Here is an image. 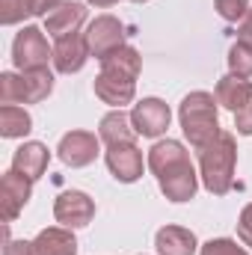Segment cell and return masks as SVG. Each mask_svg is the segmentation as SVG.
<instances>
[{"label":"cell","mask_w":252,"mask_h":255,"mask_svg":"<svg viewBox=\"0 0 252 255\" xmlns=\"http://www.w3.org/2000/svg\"><path fill=\"white\" fill-rule=\"evenodd\" d=\"M139 68H142V57H139V51L130 48V45H122L119 51L107 54V57L101 60V74H98L95 83H92V86H95V95H98L104 104L122 110L125 104L133 101V95H136Z\"/></svg>","instance_id":"6da1fadb"},{"label":"cell","mask_w":252,"mask_h":255,"mask_svg":"<svg viewBox=\"0 0 252 255\" xmlns=\"http://www.w3.org/2000/svg\"><path fill=\"white\" fill-rule=\"evenodd\" d=\"M235 166H238V142L235 133L220 130L214 142L199 151V178L211 196H226L235 190Z\"/></svg>","instance_id":"7a4b0ae2"},{"label":"cell","mask_w":252,"mask_h":255,"mask_svg":"<svg viewBox=\"0 0 252 255\" xmlns=\"http://www.w3.org/2000/svg\"><path fill=\"white\" fill-rule=\"evenodd\" d=\"M178 122H181V130L190 139V145L196 151H202L223 130L220 128V113H217V95L202 92V89L184 95V101L178 104Z\"/></svg>","instance_id":"3957f363"},{"label":"cell","mask_w":252,"mask_h":255,"mask_svg":"<svg viewBox=\"0 0 252 255\" xmlns=\"http://www.w3.org/2000/svg\"><path fill=\"white\" fill-rule=\"evenodd\" d=\"M48 60H54V51L48 48V39L39 27H24L15 42H12V63L21 71H30V68H42L48 65Z\"/></svg>","instance_id":"277c9868"},{"label":"cell","mask_w":252,"mask_h":255,"mask_svg":"<svg viewBox=\"0 0 252 255\" xmlns=\"http://www.w3.org/2000/svg\"><path fill=\"white\" fill-rule=\"evenodd\" d=\"M86 45H89V54L101 63L107 54H113V51H119L122 45H125V24L119 21V18H113V15H98L89 27H86Z\"/></svg>","instance_id":"5b68a950"},{"label":"cell","mask_w":252,"mask_h":255,"mask_svg":"<svg viewBox=\"0 0 252 255\" xmlns=\"http://www.w3.org/2000/svg\"><path fill=\"white\" fill-rule=\"evenodd\" d=\"M157 184H160V193L169 199V202H190L196 190H199V172L193 169L190 157H181L175 163H169L163 172L154 175Z\"/></svg>","instance_id":"8992f818"},{"label":"cell","mask_w":252,"mask_h":255,"mask_svg":"<svg viewBox=\"0 0 252 255\" xmlns=\"http://www.w3.org/2000/svg\"><path fill=\"white\" fill-rule=\"evenodd\" d=\"M98 154H101V136H95L92 130H68L57 145V157L71 169L89 166Z\"/></svg>","instance_id":"52a82bcc"},{"label":"cell","mask_w":252,"mask_h":255,"mask_svg":"<svg viewBox=\"0 0 252 255\" xmlns=\"http://www.w3.org/2000/svg\"><path fill=\"white\" fill-rule=\"evenodd\" d=\"M104 160H107V169L116 181L122 184H133L142 178V169L148 166L142 160V151L136 148V142H122V145H107L104 151Z\"/></svg>","instance_id":"ba28073f"},{"label":"cell","mask_w":252,"mask_h":255,"mask_svg":"<svg viewBox=\"0 0 252 255\" xmlns=\"http://www.w3.org/2000/svg\"><path fill=\"white\" fill-rule=\"evenodd\" d=\"M95 217V202L83 190H65L54 202V220L65 229H83Z\"/></svg>","instance_id":"9c48e42d"},{"label":"cell","mask_w":252,"mask_h":255,"mask_svg":"<svg viewBox=\"0 0 252 255\" xmlns=\"http://www.w3.org/2000/svg\"><path fill=\"white\" fill-rule=\"evenodd\" d=\"M130 122H133L139 136H160L169 128V122H172V113H169L166 101H160V98H142L139 104H133Z\"/></svg>","instance_id":"30bf717a"},{"label":"cell","mask_w":252,"mask_h":255,"mask_svg":"<svg viewBox=\"0 0 252 255\" xmlns=\"http://www.w3.org/2000/svg\"><path fill=\"white\" fill-rule=\"evenodd\" d=\"M30 196H33V181H30L27 175H21V172L9 169V172L3 175V181H0L3 220H6V223H12V220L24 211V205L30 202Z\"/></svg>","instance_id":"8fae6325"},{"label":"cell","mask_w":252,"mask_h":255,"mask_svg":"<svg viewBox=\"0 0 252 255\" xmlns=\"http://www.w3.org/2000/svg\"><path fill=\"white\" fill-rule=\"evenodd\" d=\"M89 45H86V36L74 33V36H65V39H57L54 45V68L60 74H77L86 60H89Z\"/></svg>","instance_id":"7c38bea8"},{"label":"cell","mask_w":252,"mask_h":255,"mask_svg":"<svg viewBox=\"0 0 252 255\" xmlns=\"http://www.w3.org/2000/svg\"><path fill=\"white\" fill-rule=\"evenodd\" d=\"M83 21H86V6L80 0H65L63 6H57L45 18V30L54 39H65V36H74L83 27Z\"/></svg>","instance_id":"4fadbf2b"},{"label":"cell","mask_w":252,"mask_h":255,"mask_svg":"<svg viewBox=\"0 0 252 255\" xmlns=\"http://www.w3.org/2000/svg\"><path fill=\"white\" fill-rule=\"evenodd\" d=\"M48 163H51V151L45 142H24L21 148H15L12 154V169L27 175L30 181H39L45 172H48Z\"/></svg>","instance_id":"5bb4252c"},{"label":"cell","mask_w":252,"mask_h":255,"mask_svg":"<svg viewBox=\"0 0 252 255\" xmlns=\"http://www.w3.org/2000/svg\"><path fill=\"white\" fill-rule=\"evenodd\" d=\"M214 95H217V104H220V107H226V110H232V113H241L244 107L252 104V80L226 74V77H220Z\"/></svg>","instance_id":"9a60e30c"},{"label":"cell","mask_w":252,"mask_h":255,"mask_svg":"<svg viewBox=\"0 0 252 255\" xmlns=\"http://www.w3.org/2000/svg\"><path fill=\"white\" fill-rule=\"evenodd\" d=\"M33 255H77V238L65 226L42 229L33 238Z\"/></svg>","instance_id":"2e32d148"},{"label":"cell","mask_w":252,"mask_h":255,"mask_svg":"<svg viewBox=\"0 0 252 255\" xmlns=\"http://www.w3.org/2000/svg\"><path fill=\"white\" fill-rule=\"evenodd\" d=\"M154 247L160 255H193L199 250L196 235L184 226H163L154 235Z\"/></svg>","instance_id":"e0dca14e"},{"label":"cell","mask_w":252,"mask_h":255,"mask_svg":"<svg viewBox=\"0 0 252 255\" xmlns=\"http://www.w3.org/2000/svg\"><path fill=\"white\" fill-rule=\"evenodd\" d=\"M98 136H101V142H107V145H122V142H136V128L130 122V113L125 110H113V113H107L101 122H98Z\"/></svg>","instance_id":"ac0fdd59"},{"label":"cell","mask_w":252,"mask_h":255,"mask_svg":"<svg viewBox=\"0 0 252 255\" xmlns=\"http://www.w3.org/2000/svg\"><path fill=\"white\" fill-rule=\"evenodd\" d=\"M21 77H24V104H39L54 92V71L48 65L21 71Z\"/></svg>","instance_id":"d6986e66"},{"label":"cell","mask_w":252,"mask_h":255,"mask_svg":"<svg viewBox=\"0 0 252 255\" xmlns=\"http://www.w3.org/2000/svg\"><path fill=\"white\" fill-rule=\"evenodd\" d=\"M33 130V116L18 107V104H3L0 107V136L6 139H18V136H27Z\"/></svg>","instance_id":"ffe728a7"},{"label":"cell","mask_w":252,"mask_h":255,"mask_svg":"<svg viewBox=\"0 0 252 255\" xmlns=\"http://www.w3.org/2000/svg\"><path fill=\"white\" fill-rule=\"evenodd\" d=\"M181 157H190V151L178 142V139H160V142H154V145L148 148L145 163H148V169L157 175L163 166H169V163H175V160H181Z\"/></svg>","instance_id":"44dd1931"},{"label":"cell","mask_w":252,"mask_h":255,"mask_svg":"<svg viewBox=\"0 0 252 255\" xmlns=\"http://www.w3.org/2000/svg\"><path fill=\"white\" fill-rule=\"evenodd\" d=\"M229 74L235 77H252V48L244 42H235L229 51Z\"/></svg>","instance_id":"7402d4cb"},{"label":"cell","mask_w":252,"mask_h":255,"mask_svg":"<svg viewBox=\"0 0 252 255\" xmlns=\"http://www.w3.org/2000/svg\"><path fill=\"white\" fill-rule=\"evenodd\" d=\"M0 104H24V77L15 71L0 74Z\"/></svg>","instance_id":"603a6c76"},{"label":"cell","mask_w":252,"mask_h":255,"mask_svg":"<svg viewBox=\"0 0 252 255\" xmlns=\"http://www.w3.org/2000/svg\"><path fill=\"white\" fill-rule=\"evenodd\" d=\"M30 15V0H0V24L12 27Z\"/></svg>","instance_id":"cb8c5ba5"},{"label":"cell","mask_w":252,"mask_h":255,"mask_svg":"<svg viewBox=\"0 0 252 255\" xmlns=\"http://www.w3.org/2000/svg\"><path fill=\"white\" fill-rule=\"evenodd\" d=\"M214 9L223 21L235 24V21H244V15L250 12V0H214Z\"/></svg>","instance_id":"d4e9b609"},{"label":"cell","mask_w":252,"mask_h":255,"mask_svg":"<svg viewBox=\"0 0 252 255\" xmlns=\"http://www.w3.org/2000/svg\"><path fill=\"white\" fill-rule=\"evenodd\" d=\"M199 255H250V253L244 247H238V241H232V238H214V241L199 247Z\"/></svg>","instance_id":"484cf974"},{"label":"cell","mask_w":252,"mask_h":255,"mask_svg":"<svg viewBox=\"0 0 252 255\" xmlns=\"http://www.w3.org/2000/svg\"><path fill=\"white\" fill-rule=\"evenodd\" d=\"M238 238H241L244 247H252V202L241 211V217H238Z\"/></svg>","instance_id":"4316f807"},{"label":"cell","mask_w":252,"mask_h":255,"mask_svg":"<svg viewBox=\"0 0 252 255\" xmlns=\"http://www.w3.org/2000/svg\"><path fill=\"white\" fill-rule=\"evenodd\" d=\"M235 128L241 136H252V104L244 107L241 113H235Z\"/></svg>","instance_id":"83f0119b"},{"label":"cell","mask_w":252,"mask_h":255,"mask_svg":"<svg viewBox=\"0 0 252 255\" xmlns=\"http://www.w3.org/2000/svg\"><path fill=\"white\" fill-rule=\"evenodd\" d=\"M65 0H30V15H51L57 6H63Z\"/></svg>","instance_id":"f1b7e54d"},{"label":"cell","mask_w":252,"mask_h":255,"mask_svg":"<svg viewBox=\"0 0 252 255\" xmlns=\"http://www.w3.org/2000/svg\"><path fill=\"white\" fill-rule=\"evenodd\" d=\"M3 255H33V241H6Z\"/></svg>","instance_id":"f546056e"},{"label":"cell","mask_w":252,"mask_h":255,"mask_svg":"<svg viewBox=\"0 0 252 255\" xmlns=\"http://www.w3.org/2000/svg\"><path fill=\"white\" fill-rule=\"evenodd\" d=\"M238 42H244V45L252 48V6H250V12L244 15V21L238 24Z\"/></svg>","instance_id":"4dcf8cb0"},{"label":"cell","mask_w":252,"mask_h":255,"mask_svg":"<svg viewBox=\"0 0 252 255\" xmlns=\"http://www.w3.org/2000/svg\"><path fill=\"white\" fill-rule=\"evenodd\" d=\"M86 3H92V6H98V9H107V6H116L119 0H86Z\"/></svg>","instance_id":"1f68e13d"},{"label":"cell","mask_w":252,"mask_h":255,"mask_svg":"<svg viewBox=\"0 0 252 255\" xmlns=\"http://www.w3.org/2000/svg\"><path fill=\"white\" fill-rule=\"evenodd\" d=\"M130 3H148V0H130Z\"/></svg>","instance_id":"d6a6232c"}]
</instances>
